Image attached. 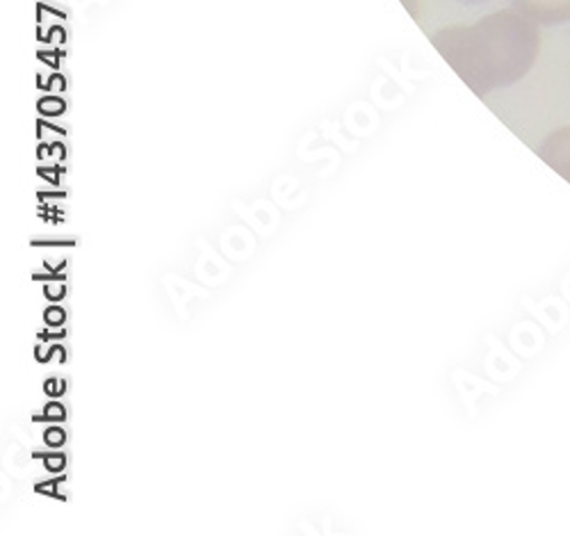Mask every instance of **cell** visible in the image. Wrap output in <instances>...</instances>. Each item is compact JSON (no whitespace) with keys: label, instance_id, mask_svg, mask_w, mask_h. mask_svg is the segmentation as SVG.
I'll return each mask as SVG.
<instances>
[{"label":"cell","instance_id":"1","mask_svg":"<svg viewBox=\"0 0 570 536\" xmlns=\"http://www.w3.org/2000/svg\"><path fill=\"white\" fill-rule=\"evenodd\" d=\"M432 41L461 80L480 96L520 82L541 51L539 23L518 10L493 12L474 26L443 28Z\"/></svg>","mask_w":570,"mask_h":536},{"label":"cell","instance_id":"2","mask_svg":"<svg viewBox=\"0 0 570 536\" xmlns=\"http://www.w3.org/2000/svg\"><path fill=\"white\" fill-rule=\"evenodd\" d=\"M539 158L570 183V126H561L543 137L537 146Z\"/></svg>","mask_w":570,"mask_h":536},{"label":"cell","instance_id":"3","mask_svg":"<svg viewBox=\"0 0 570 536\" xmlns=\"http://www.w3.org/2000/svg\"><path fill=\"white\" fill-rule=\"evenodd\" d=\"M511 6L539 26H557L570 21V0H511Z\"/></svg>","mask_w":570,"mask_h":536},{"label":"cell","instance_id":"4","mask_svg":"<svg viewBox=\"0 0 570 536\" xmlns=\"http://www.w3.org/2000/svg\"><path fill=\"white\" fill-rule=\"evenodd\" d=\"M46 444L62 446L65 444V431L62 429H49V431H46Z\"/></svg>","mask_w":570,"mask_h":536},{"label":"cell","instance_id":"5","mask_svg":"<svg viewBox=\"0 0 570 536\" xmlns=\"http://www.w3.org/2000/svg\"><path fill=\"white\" fill-rule=\"evenodd\" d=\"M46 322H49V324H62L65 322V311L58 309V306L49 309V311H46Z\"/></svg>","mask_w":570,"mask_h":536},{"label":"cell","instance_id":"6","mask_svg":"<svg viewBox=\"0 0 570 536\" xmlns=\"http://www.w3.org/2000/svg\"><path fill=\"white\" fill-rule=\"evenodd\" d=\"M46 418H65V409L60 405H51L46 409Z\"/></svg>","mask_w":570,"mask_h":536},{"label":"cell","instance_id":"7","mask_svg":"<svg viewBox=\"0 0 570 536\" xmlns=\"http://www.w3.org/2000/svg\"><path fill=\"white\" fill-rule=\"evenodd\" d=\"M46 464L51 466V470H62L65 468V459L62 457H49V459H46Z\"/></svg>","mask_w":570,"mask_h":536},{"label":"cell","instance_id":"8","mask_svg":"<svg viewBox=\"0 0 570 536\" xmlns=\"http://www.w3.org/2000/svg\"><path fill=\"white\" fill-rule=\"evenodd\" d=\"M456 3H463V6H480V3H487V0H456Z\"/></svg>","mask_w":570,"mask_h":536}]
</instances>
